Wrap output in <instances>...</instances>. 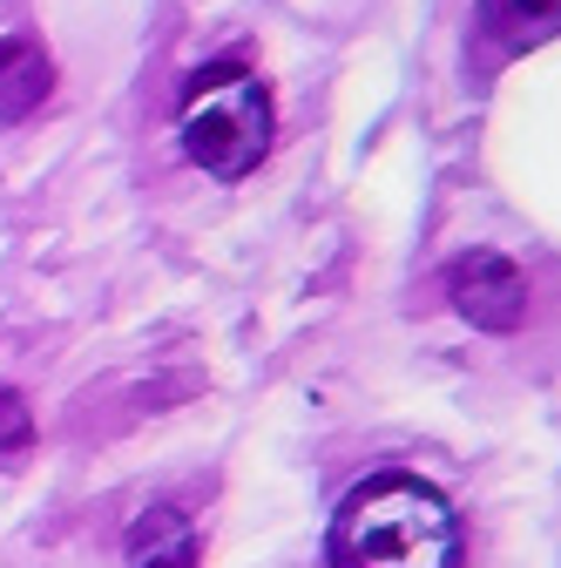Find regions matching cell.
Here are the masks:
<instances>
[{
  "label": "cell",
  "instance_id": "obj_1",
  "mask_svg": "<svg viewBox=\"0 0 561 568\" xmlns=\"http://www.w3.org/2000/svg\"><path fill=\"white\" fill-rule=\"evenodd\" d=\"M332 568H460V515L419 474H373L332 515Z\"/></svg>",
  "mask_w": 561,
  "mask_h": 568
},
{
  "label": "cell",
  "instance_id": "obj_2",
  "mask_svg": "<svg viewBox=\"0 0 561 568\" xmlns=\"http://www.w3.org/2000/svg\"><path fill=\"white\" fill-rule=\"evenodd\" d=\"M264 150H271V95H264V82L244 61H210L183 95V156L203 176L237 183V176H251L264 163Z\"/></svg>",
  "mask_w": 561,
  "mask_h": 568
},
{
  "label": "cell",
  "instance_id": "obj_3",
  "mask_svg": "<svg viewBox=\"0 0 561 568\" xmlns=\"http://www.w3.org/2000/svg\"><path fill=\"white\" fill-rule=\"evenodd\" d=\"M447 298L473 332H514L528 318V277L501 251H460L447 264Z\"/></svg>",
  "mask_w": 561,
  "mask_h": 568
},
{
  "label": "cell",
  "instance_id": "obj_4",
  "mask_svg": "<svg viewBox=\"0 0 561 568\" xmlns=\"http://www.w3.org/2000/svg\"><path fill=\"white\" fill-rule=\"evenodd\" d=\"M54 89V61L28 41V34H8L0 41V122H28Z\"/></svg>",
  "mask_w": 561,
  "mask_h": 568
},
{
  "label": "cell",
  "instance_id": "obj_5",
  "mask_svg": "<svg viewBox=\"0 0 561 568\" xmlns=\"http://www.w3.org/2000/svg\"><path fill=\"white\" fill-rule=\"evenodd\" d=\"M480 28L494 34L501 48L528 54V48L561 34V0H480Z\"/></svg>",
  "mask_w": 561,
  "mask_h": 568
},
{
  "label": "cell",
  "instance_id": "obj_6",
  "mask_svg": "<svg viewBox=\"0 0 561 568\" xmlns=\"http://www.w3.org/2000/svg\"><path fill=\"white\" fill-rule=\"evenodd\" d=\"M129 561L135 568H196V535L176 508H150L129 528Z\"/></svg>",
  "mask_w": 561,
  "mask_h": 568
},
{
  "label": "cell",
  "instance_id": "obj_7",
  "mask_svg": "<svg viewBox=\"0 0 561 568\" xmlns=\"http://www.w3.org/2000/svg\"><path fill=\"white\" fill-rule=\"evenodd\" d=\"M28 447H34V413L14 386H0V467H14Z\"/></svg>",
  "mask_w": 561,
  "mask_h": 568
}]
</instances>
